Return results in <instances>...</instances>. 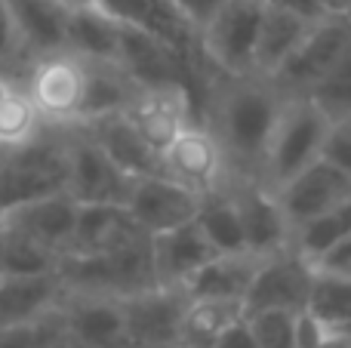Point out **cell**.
I'll return each instance as SVG.
<instances>
[{"label":"cell","mask_w":351,"mask_h":348,"mask_svg":"<svg viewBox=\"0 0 351 348\" xmlns=\"http://www.w3.org/2000/svg\"><path fill=\"white\" fill-rule=\"evenodd\" d=\"M317 3L324 6V12H327V16H346L351 0H317Z\"/></svg>","instance_id":"ee69618b"},{"label":"cell","mask_w":351,"mask_h":348,"mask_svg":"<svg viewBox=\"0 0 351 348\" xmlns=\"http://www.w3.org/2000/svg\"><path fill=\"white\" fill-rule=\"evenodd\" d=\"M170 3L188 18V25H191L194 31H200L219 12V6H222L225 0H170Z\"/></svg>","instance_id":"ab89813d"},{"label":"cell","mask_w":351,"mask_h":348,"mask_svg":"<svg viewBox=\"0 0 351 348\" xmlns=\"http://www.w3.org/2000/svg\"><path fill=\"white\" fill-rule=\"evenodd\" d=\"M3 151H6V148H3V145H0V158H3Z\"/></svg>","instance_id":"681fc988"},{"label":"cell","mask_w":351,"mask_h":348,"mask_svg":"<svg viewBox=\"0 0 351 348\" xmlns=\"http://www.w3.org/2000/svg\"><path fill=\"white\" fill-rule=\"evenodd\" d=\"M311 265H315L317 271H327V275L351 277V234L342 240H336V244L330 247V250H324Z\"/></svg>","instance_id":"f35d334b"},{"label":"cell","mask_w":351,"mask_h":348,"mask_svg":"<svg viewBox=\"0 0 351 348\" xmlns=\"http://www.w3.org/2000/svg\"><path fill=\"white\" fill-rule=\"evenodd\" d=\"M123 114L154 151H164L188 123H200L197 99L185 84L139 86Z\"/></svg>","instance_id":"9c48e42d"},{"label":"cell","mask_w":351,"mask_h":348,"mask_svg":"<svg viewBox=\"0 0 351 348\" xmlns=\"http://www.w3.org/2000/svg\"><path fill=\"white\" fill-rule=\"evenodd\" d=\"M351 47V28L342 16H327L308 28L296 53L280 65L274 74V84L287 92V96H305Z\"/></svg>","instance_id":"30bf717a"},{"label":"cell","mask_w":351,"mask_h":348,"mask_svg":"<svg viewBox=\"0 0 351 348\" xmlns=\"http://www.w3.org/2000/svg\"><path fill=\"white\" fill-rule=\"evenodd\" d=\"M77 207L80 203L68 191H62V195L37 197V201H25L19 207L3 210L0 225L47 247L56 256H62L68 250V244H71L74 225H77Z\"/></svg>","instance_id":"e0dca14e"},{"label":"cell","mask_w":351,"mask_h":348,"mask_svg":"<svg viewBox=\"0 0 351 348\" xmlns=\"http://www.w3.org/2000/svg\"><path fill=\"white\" fill-rule=\"evenodd\" d=\"M247 321L250 330H253L256 348H296L299 312L262 308V312H247Z\"/></svg>","instance_id":"836d02e7"},{"label":"cell","mask_w":351,"mask_h":348,"mask_svg":"<svg viewBox=\"0 0 351 348\" xmlns=\"http://www.w3.org/2000/svg\"><path fill=\"white\" fill-rule=\"evenodd\" d=\"M262 259L250 250L241 253H216L206 259L197 271L185 281V293L191 299H228V302H243L256 281Z\"/></svg>","instance_id":"ffe728a7"},{"label":"cell","mask_w":351,"mask_h":348,"mask_svg":"<svg viewBox=\"0 0 351 348\" xmlns=\"http://www.w3.org/2000/svg\"><path fill=\"white\" fill-rule=\"evenodd\" d=\"M160 173L200 197L216 195L228 185L225 154L204 123H188L160 151Z\"/></svg>","instance_id":"52a82bcc"},{"label":"cell","mask_w":351,"mask_h":348,"mask_svg":"<svg viewBox=\"0 0 351 348\" xmlns=\"http://www.w3.org/2000/svg\"><path fill=\"white\" fill-rule=\"evenodd\" d=\"M296 348H351V330H333L315 321L311 314H299Z\"/></svg>","instance_id":"d590c367"},{"label":"cell","mask_w":351,"mask_h":348,"mask_svg":"<svg viewBox=\"0 0 351 348\" xmlns=\"http://www.w3.org/2000/svg\"><path fill=\"white\" fill-rule=\"evenodd\" d=\"M194 222L200 225V232L206 234V240L213 244L216 253H241L247 250V238H243V222L237 213V203L231 197L228 188L206 195L200 201V210L194 216Z\"/></svg>","instance_id":"83f0119b"},{"label":"cell","mask_w":351,"mask_h":348,"mask_svg":"<svg viewBox=\"0 0 351 348\" xmlns=\"http://www.w3.org/2000/svg\"><path fill=\"white\" fill-rule=\"evenodd\" d=\"M305 314L333 330H351V277L327 275L315 269V284L308 293Z\"/></svg>","instance_id":"f1b7e54d"},{"label":"cell","mask_w":351,"mask_h":348,"mask_svg":"<svg viewBox=\"0 0 351 348\" xmlns=\"http://www.w3.org/2000/svg\"><path fill=\"white\" fill-rule=\"evenodd\" d=\"M121 22L108 16L96 0L68 10V53L80 59L117 62L121 55Z\"/></svg>","instance_id":"d4e9b609"},{"label":"cell","mask_w":351,"mask_h":348,"mask_svg":"<svg viewBox=\"0 0 351 348\" xmlns=\"http://www.w3.org/2000/svg\"><path fill=\"white\" fill-rule=\"evenodd\" d=\"M265 3L225 0L219 12L197 31V47L204 62L219 74L243 77L256 74V40Z\"/></svg>","instance_id":"5b68a950"},{"label":"cell","mask_w":351,"mask_h":348,"mask_svg":"<svg viewBox=\"0 0 351 348\" xmlns=\"http://www.w3.org/2000/svg\"><path fill=\"white\" fill-rule=\"evenodd\" d=\"M265 3L293 12V16L305 18V22H321V18H327V12H324V6L317 3V0H265Z\"/></svg>","instance_id":"b9f144b4"},{"label":"cell","mask_w":351,"mask_h":348,"mask_svg":"<svg viewBox=\"0 0 351 348\" xmlns=\"http://www.w3.org/2000/svg\"><path fill=\"white\" fill-rule=\"evenodd\" d=\"M213 348H256V339H253V330H250L247 314H243V318H237L234 324H231L228 330L219 336V343Z\"/></svg>","instance_id":"60d3db41"},{"label":"cell","mask_w":351,"mask_h":348,"mask_svg":"<svg viewBox=\"0 0 351 348\" xmlns=\"http://www.w3.org/2000/svg\"><path fill=\"white\" fill-rule=\"evenodd\" d=\"M243 302L228 299H191L188 296L185 314L179 324V348H213L225 330L243 318Z\"/></svg>","instance_id":"4316f807"},{"label":"cell","mask_w":351,"mask_h":348,"mask_svg":"<svg viewBox=\"0 0 351 348\" xmlns=\"http://www.w3.org/2000/svg\"><path fill=\"white\" fill-rule=\"evenodd\" d=\"M16 84H19L16 77H10V74H3V71H0V102H3V99H6V92H10Z\"/></svg>","instance_id":"f6af8a7d"},{"label":"cell","mask_w":351,"mask_h":348,"mask_svg":"<svg viewBox=\"0 0 351 348\" xmlns=\"http://www.w3.org/2000/svg\"><path fill=\"white\" fill-rule=\"evenodd\" d=\"M16 34V53L37 62L40 55L68 49V10L65 0H6Z\"/></svg>","instance_id":"ac0fdd59"},{"label":"cell","mask_w":351,"mask_h":348,"mask_svg":"<svg viewBox=\"0 0 351 348\" xmlns=\"http://www.w3.org/2000/svg\"><path fill=\"white\" fill-rule=\"evenodd\" d=\"M342 18H346V22H348V28H351V6L346 10V16H342Z\"/></svg>","instance_id":"7dc6e473"},{"label":"cell","mask_w":351,"mask_h":348,"mask_svg":"<svg viewBox=\"0 0 351 348\" xmlns=\"http://www.w3.org/2000/svg\"><path fill=\"white\" fill-rule=\"evenodd\" d=\"M247 3H265V0H247Z\"/></svg>","instance_id":"c3c4849f"},{"label":"cell","mask_w":351,"mask_h":348,"mask_svg":"<svg viewBox=\"0 0 351 348\" xmlns=\"http://www.w3.org/2000/svg\"><path fill=\"white\" fill-rule=\"evenodd\" d=\"M62 293H96V296H130L158 287L152 259V234L121 244L105 253H65L56 262Z\"/></svg>","instance_id":"7a4b0ae2"},{"label":"cell","mask_w":351,"mask_h":348,"mask_svg":"<svg viewBox=\"0 0 351 348\" xmlns=\"http://www.w3.org/2000/svg\"><path fill=\"white\" fill-rule=\"evenodd\" d=\"M59 271L40 275H0V327L40 321L59 306Z\"/></svg>","instance_id":"603a6c76"},{"label":"cell","mask_w":351,"mask_h":348,"mask_svg":"<svg viewBox=\"0 0 351 348\" xmlns=\"http://www.w3.org/2000/svg\"><path fill=\"white\" fill-rule=\"evenodd\" d=\"M305 99L317 105L324 111L330 123L336 121H348L351 117V47L348 53L305 92Z\"/></svg>","instance_id":"1f68e13d"},{"label":"cell","mask_w":351,"mask_h":348,"mask_svg":"<svg viewBox=\"0 0 351 348\" xmlns=\"http://www.w3.org/2000/svg\"><path fill=\"white\" fill-rule=\"evenodd\" d=\"M213 256H216V250L194 219L170 228V232L152 234L154 277L164 287H185L188 277Z\"/></svg>","instance_id":"d6986e66"},{"label":"cell","mask_w":351,"mask_h":348,"mask_svg":"<svg viewBox=\"0 0 351 348\" xmlns=\"http://www.w3.org/2000/svg\"><path fill=\"white\" fill-rule=\"evenodd\" d=\"M200 201L204 197L188 191L176 179L164 176V173H154V176H142L133 182V191L127 197V210L142 225V232L160 234L176 225L191 222L200 210Z\"/></svg>","instance_id":"2e32d148"},{"label":"cell","mask_w":351,"mask_h":348,"mask_svg":"<svg viewBox=\"0 0 351 348\" xmlns=\"http://www.w3.org/2000/svg\"><path fill=\"white\" fill-rule=\"evenodd\" d=\"M321 158L330 160L336 170H342L351 179V117L348 121H336L330 123L327 139H324Z\"/></svg>","instance_id":"8d00e7d4"},{"label":"cell","mask_w":351,"mask_h":348,"mask_svg":"<svg viewBox=\"0 0 351 348\" xmlns=\"http://www.w3.org/2000/svg\"><path fill=\"white\" fill-rule=\"evenodd\" d=\"M311 284H315V265L290 250L271 253V256L262 259L259 271H256V281L250 287L243 308L247 312H262V308H287V312H305L308 306V293Z\"/></svg>","instance_id":"4fadbf2b"},{"label":"cell","mask_w":351,"mask_h":348,"mask_svg":"<svg viewBox=\"0 0 351 348\" xmlns=\"http://www.w3.org/2000/svg\"><path fill=\"white\" fill-rule=\"evenodd\" d=\"M68 195L77 203H127L133 176L121 170L77 123H65Z\"/></svg>","instance_id":"8992f818"},{"label":"cell","mask_w":351,"mask_h":348,"mask_svg":"<svg viewBox=\"0 0 351 348\" xmlns=\"http://www.w3.org/2000/svg\"><path fill=\"white\" fill-rule=\"evenodd\" d=\"M65 343V330H62V314L59 306L40 321H28V324H3L0 327V348H53Z\"/></svg>","instance_id":"e575fe53"},{"label":"cell","mask_w":351,"mask_h":348,"mask_svg":"<svg viewBox=\"0 0 351 348\" xmlns=\"http://www.w3.org/2000/svg\"><path fill=\"white\" fill-rule=\"evenodd\" d=\"M185 306V290L164 284L121 296L130 348H179V324Z\"/></svg>","instance_id":"8fae6325"},{"label":"cell","mask_w":351,"mask_h":348,"mask_svg":"<svg viewBox=\"0 0 351 348\" xmlns=\"http://www.w3.org/2000/svg\"><path fill=\"white\" fill-rule=\"evenodd\" d=\"M68 191L65 127L47 123L34 139L12 145L0 158V213L25 201Z\"/></svg>","instance_id":"3957f363"},{"label":"cell","mask_w":351,"mask_h":348,"mask_svg":"<svg viewBox=\"0 0 351 348\" xmlns=\"http://www.w3.org/2000/svg\"><path fill=\"white\" fill-rule=\"evenodd\" d=\"M68 6H77V3H90V0H65Z\"/></svg>","instance_id":"bcb514c9"},{"label":"cell","mask_w":351,"mask_h":348,"mask_svg":"<svg viewBox=\"0 0 351 348\" xmlns=\"http://www.w3.org/2000/svg\"><path fill=\"white\" fill-rule=\"evenodd\" d=\"M284 216L290 219L293 228L311 222L315 216L333 210L336 203L351 197V179L342 170H336L330 160L317 158L305 170H299L293 179H287L280 188H274Z\"/></svg>","instance_id":"5bb4252c"},{"label":"cell","mask_w":351,"mask_h":348,"mask_svg":"<svg viewBox=\"0 0 351 348\" xmlns=\"http://www.w3.org/2000/svg\"><path fill=\"white\" fill-rule=\"evenodd\" d=\"M84 59L65 49V53L40 55L31 65L25 90L34 99L43 121L65 127V123H77L80 102H84Z\"/></svg>","instance_id":"ba28073f"},{"label":"cell","mask_w":351,"mask_h":348,"mask_svg":"<svg viewBox=\"0 0 351 348\" xmlns=\"http://www.w3.org/2000/svg\"><path fill=\"white\" fill-rule=\"evenodd\" d=\"M287 92L262 74L210 71L200 123L216 136L231 182H262V164Z\"/></svg>","instance_id":"6da1fadb"},{"label":"cell","mask_w":351,"mask_h":348,"mask_svg":"<svg viewBox=\"0 0 351 348\" xmlns=\"http://www.w3.org/2000/svg\"><path fill=\"white\" fill-rule=\"evenodd\" d=\"M56 262L59 256L47 247L0 225V275H40V271H56Z\"/></svg>","instance_id":"d6a6232c"},{"label":"cell","mask_w":351,"mask_h":348,"mask_svg":"<svg viewBox=\"0 0 351 348\" xmlns=\"http://www.w3.org/2000/svg\"><path fill=\"white\" fill-rule=\"evenodd\" d=\"M16 53V34H12V22H10V10H6V0H0V62L12 59Z\"/></svg>","instance_id":"7bdbcfd3"},{"label":"cell","mask_w":351,"mask_h":348,"mask_svg":"<svg viewBox=\"0 0 351 348\" xmlns=\"http://www.w3.org/2000/svg\"><path fill=\"white\" fill-rule=\"evenodd\" d=\"M84 127V133L121 166L127 176L142 179L160 173V151H154L142 133L127 121V114H108L90 123H77Z\"/></svg>","instance_id":"44dd1931"},{"label":"cell","mask_w":351,"mask_h":348,"mask_svg":"<svg viewBox=\"0 0 351 348\" xmlns=\"http://www.w3.org/2000/svg\"><path fill=\"white\" fill-rule=\"evenodd\" d=\"M142 234L148 232H142V225L130 216L127 203H80L77 225L65 253H105Z\"/></svg>","instance_id":"7402d4cb"},{"label":"cell","mask_w":351,"mask_h":348,"mask_svg":"<svg viewBox=\"0 0 351 348\" xmlns=\"http://www.w3.org/2000/svg\"><path fill=\"white\" fill-rule=\"evenodd\" d=\"M237 203V213L243 222V238L247 250L256 256H271V253L290 250L293 247V225L284 216L278 195L262 182H231L225 185Z\"/></svg>","instance_id":"9a60e30c"},{"label":"cell","mask_w":351,"mask_h":348,"mask_svg":"<svg viewBox=\"0 0 351 348\" xmlns=\"http://www.w3.org/2000/svg\"><path fill=\"white\" fill-rule=\"evenodd\" d=\"M86 80H84V102H80L77 123H90L108 114H123L127 105L133 102L136 84L127 74L121 62H105V59H84Z\"/></svg>","instance_id":"cb8c5ba5"},{"label":"cell","mask_w":351,"mask_h":348,"mask_svg":"<svg viewBox=\"0 0 351 348\" xmlns=\"http://www.w3.org/2000/svg\"><path fill=\"white\" fill-rule=\"evenodd\" d=\"M315 22L293 16L287 10L265 3L262 6V22H259V40H256V74L262 77H274L287 59L296 53L302 37Z\"/></svg>","instance_id":"484cf974"},{"label":"cell","mask_w":351,"mask_h":348,"mask_svg":"<svg viewBox=\"0 0 351 348\" xmlns=\"http://www.w3.org/2000/svg\"><path fill=\"white\" fill-rule=\"evenodd\" d=\"M96 3L102 6L114 22L142 28L145 18H148V12H152V6H154V0H96Z\"/></svg>","instance_id":"74e56055"},{"label":"cell","mask_w":351,"mask_h":348,"mask_svg":"<svg viewBox=\"0 0 351 348\" xmlns=\"http://www.w3.org/2000/svg\"><path fill=\"white\" fill-rule=\"evenodd\" d=\"M348 234H351V197L336 203L327 213L315 216L305 225L293 228V250L302 253L308 262H315L324 250H330L336 240L348 238Z\"/></svg>","instance_id":"f546056e"},{"label":"cell","mask_w":351,"mask_h":348,"mask_svg":"<svg viewBox=\"0 0 351 348\" xmlns=\"http://www.w3.org/2000/svg\"><path fill=\"white\" fill-rule=\"evenodd\" d=\"M330 121L311 99L305 96H287L280 117L274 123L271 142L262 164V185L280 188L287 179H293L299 170L315 164L321 158L324 139H327Z\"/></svg>","instance_id":"277c9868"},{"label":"cell","mask_w":351,"mask_h":348,"mask_svg":"<svg viewBox=\"0 0 351 348\" xmlns=\"http://www.w3.org/2000/svg\"><path fill=\"white\" fill-rule=\"evenodd\" d=\"M43 127H47V121L40 117L34 99L28 96L25 84H16L0 102V145H22V142L34 139Z\"/></svg>","instance_id":"4dcf8cb0"},{"label":"cell","mask_w":351,"mask_h":348,"mask_svg":"<svg viewBox=\"0 0 351 348\" xmlns=\"http://www.w3.org/2000/svg\"><path fill=\"white\" fill-rule=\"evenodd\" d=\"M62 330L68 348H130L121 299L96 293H62Z\"/></svg>","instance_id":"7c38bea8"}]
</instances>
